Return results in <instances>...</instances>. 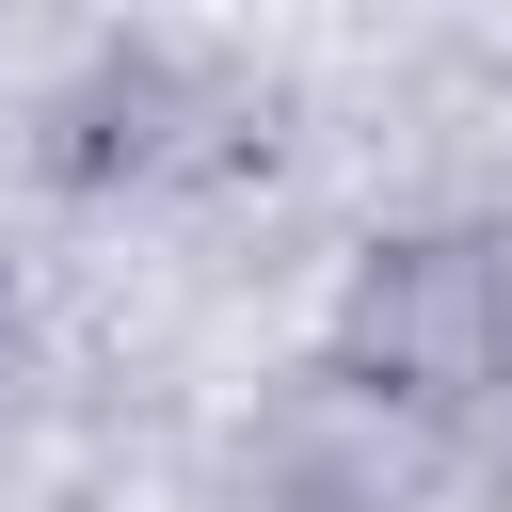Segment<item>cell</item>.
Here are the masks:
<instances>
[{
    "label": "cell",
    "instance_id": "7a4b0ae2",
    "mask_svg": "<svg viewBox=\"0 0 512 512\" xmlns=\"http://www.w3.org/2000/svg\"><path fill=\"white\" fill-rule=\"evenodd\" d=\"M240 512H432V416L352 384L336 352L256 384L240 416Z\"/></svg>",
    "mask_w": 512,
    "mask_h": 512
},
{
    "label": "cell",
    "instance_id": "6da1fadb",
    "mask_svg": "<svg viewBox=\"0 0 512 512\" xmlns=\"http://www.w3.org/2000/svg\"><path fill=\"white\" fill-rule=\"evenodd\" d=\"M320 352H336L352 384H384L400 416L448 432V416L512 368V240H496V224H384V240H352Z\"/></svg>",
    "mask_w": 512,
    "mask_h": 512
},
{
    "label": "cell",
    "instance_id": "3957f363",
    "mask_svg": "<svg viewBox=\"0 0 512 512\" xmlns=\"http://www.w3.org/2000/svg\"><path fill=\"white\" fill-rule=\"evenodd\" d=\"M0 352H16V272H0Z\"/></svg>",
    "mask_w": 512,
    "mask_h": 512
}]
</instances>
